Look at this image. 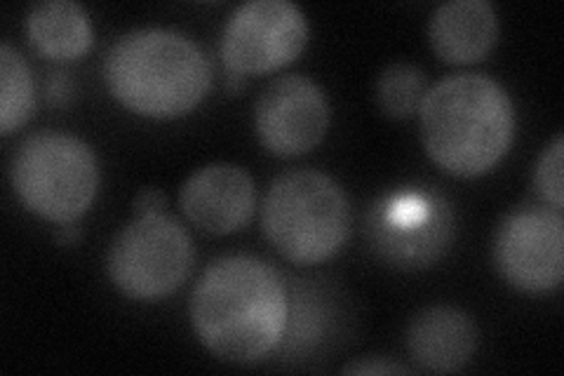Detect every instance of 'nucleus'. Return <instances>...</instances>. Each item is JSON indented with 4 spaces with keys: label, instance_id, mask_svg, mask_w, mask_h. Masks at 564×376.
Segmentation results:
<instances>
[{
    "label": "nucleus",
    "instance_id": "nucleus-1",
    "mask_svg": "<svg viewBox=\"0 0 564 376\" xmlns=\"http://www.w3.org/2000/svg\"><path fill=\"white\" fill-rule=\"evenodd\" d=\"M188 311L193 330L212 353L228 363H257L282 342L290 290L269 261L226 255L198 278Z\"/></svg>",
    "mask_w": 564,
    "mask_h": 376
},
{
    "label": "nucleus",
    "instance_id": "nucleus-2",
    "mask_svg": "<svg viewBox=\"0 0 564 376\" xmlns=\"http://www.w3.org/2000/svg\"><path fill=\"white\" fill-rule=\"evenodd\" d=\"M429 155L454 176L491 170L516 137V104L485 74H452L429 87L419 109Z\"/></svg>",
    "mask_w": 564,
    "mask_h": 376
},
{
    "label": "nucleus",
    "instance_id": "nucleus-3",
    "mask_svg": "<svg viewBox=\"0 0 564 376\" xmlns=\"http://www.w3.org/2000/svg\"><path fill=\"white\" fill-rule=\"evenodd\" d=\"M104 80L130 111L176 118L200 104L212 85V64L191 35L147 26L122 33L104 60Z\"/></svg>",
    "mask_w": 564,
    "mask_h": 376
},
{
    "label": "nucleus",
    "instance_id": "nucleus-4",
    "mask_svg": "<svg viewBox=\"0 0 564 376\" xmlns=\"http://www.w3.org/2000/svg\"><path fill=\"white\" fill-rule=\"evenodd\" d=\"M263 236L294 264H321L346 245L352 210L346 191L321 170H290L273 179L261 207Z\"/></svg>",
    "mask_w": 564,
    "mask_h": 376
},
{
    "label": "nucleus",
    "instance_id": "nucleus-5",
    "mask_svg": "<svg viewBox=\"0 0 564 376\" xmlns=\"http://www.w3.org/2000/svg\"><path fill=\"white\" fill-rule=\"evenodd\" d=\"M99 179L95 149L57 130L26 137L10 163V182L24 207L55 224L76 222L93 205Z\"/></svg>",
    "mask_w": 564,
    "mask_h": 376
},
{
    "label": "nucleus",
    "instance_id": "nucleus-6",
    "mask_svg": "<svg viewBox=\"0 0 564 376\" xmlns=\"http://www.w3.org/2000/svg\"><path fill=\"white\" fill-rule=\"evenodd\" d=\"M456 212L435 186H400L381 193L365 214V236L375 255L404 271L429 268L447 255Z\"/></svg>",
    "mask_w": 564,
    "mask_h": 376
},
{
    "label": "nucleus",
    "instance_id": "nucleus-7",
    "mask_svg": "<svg viewBox=\"0 0 564 376\" xmlns=\"http://www.w3.org/2000/svg\"><path fill=\"white\" fill-rule=\"evenodd\" d=\"M196 261L188 230L167 212L137 214L109 247L106 268L120 292L161 299L180 290Z\"/></svg>",
    "mask_w": 564,
    "mask_h": 376
},
{
    "label": "nucleus",
    "instance_id": "nucleus-8",
    "mask_svg": "<svg viewBox=\"0 0 564 376\" xmlns=\"http://www.w3.org/2000/svg\"><path fill=\"white\" fill-rule=\"evenodd\" d=\"M501 278L522 292H549L564 278L562 212L543 205H520L501 219L491 245Z\"/></svg>",
    "mask_w": 564,
    "mask_h": 376
},
{
    "label": "nucleus",
    "instance_id": "nucleus-9",
    "mask_svg": "<svg viewBox=\"0 0 564 376\" xmlns=\"http://www.w3.org/2000/svg\"><path fill=\"white\" fill-rule=\"evenodd\" d=\"M306 41V14L292 0H250L228 17L219 50L234 74H267L302 55Z\"/></svg>",
    "mask_w": 564,
    "mask_h": 376
},
{
    "label": "nucleus",
    "instance_id": "nucleus-10",
    "mask_svg": "<svg viewBox=\"0 0 564 376\" xmlns=\"http://www.w3.org/2000/svg\"><path fill=\"white\" fill-rule=\"evenodd\" d=\"M254 128L261 144L275 155L308 153L329 128L325 89L302 74L278 76L261 89Z\"/></svg>",
    "mask_w": 564,
    "mask_h": 376
},
{
    "label": "nucleus",
    "instance_id": "nucleus-11",
    "mask_svg": "<svg viewBox=\"0 0 564 376\" xmlns=\"http://www.w3.org/2000/svg\"><path fill=\"white\" fill-rule=\"evenodd\" d=\"M180 205L193 226L226 236L250 224L257 207L254 179L240 165H205L184 182Z\"/></svg>",
    "mask_w": 564,
    "mask_h": 376
},
{
    "label": "nucleus",
    "instance_id": "nucleus-12",
    "mask_svg": "<svg viewBox=\"0 0 564 376\" xmlns=\"http://www.w3.org/2000/svg\"><path fill=\"white\" fill-rule=\"evenodd\" d=\"M480 332L475 320L454 307H429L408 327V351L426 372L449 374L464 369L478 351Z\"/></svg>",
    "mask_w": 564,
    "mask_h": 376
},
{
    "label": "nucleus",
    "instance_id": "nucleus-13",
    "mask_svg": "<svg viewBox=\"0 0 564 376\" xmlns=\"http://www.w3.org/2000/svg\"><path fill=\"white\" fill-rule=\"evenodd\" d=\"M497 39L499 14L489 0H447L431 14L429 41L443 62H480Z\"/></svg>",
    "mask_w": 564,
    "mask_h": 376
},
{
    "label": "nucleus",
    "instance_id": "nucleus-14",
    "mask_svg": "<svg viewBox=\"0 0 564 376\" xmlns=\"http://www.w3.org/2000/svg\"><path fill=\"white\" fill-rule=\"evenodd\" d=\"M31 45L50 60H78L95 41L87 10L76 0H43L26 14Z\"/></svg>",
    "mask_w": 564,
    "mask_h": 376
},
{
    "label": "nucleus",
    "instance_id": "nucleus-15",
    "mask_svg": "<svg viewBox=\"0 0 564 376\" xmlns=\"http://www.w3.org/2000/svg\"><path fill=\"white\" fill-rule=\"evenodd\" d=\"M35 106V87L26 60L10 43L0 45V130L10 135Z\"/></svg>",
    "mask_w": 564,
    "mask_h": 376
},
{
    "label": "nucleus",
    "instance_id": "nucleus-16",
    "mask_svg": "<svg viewBox=\"0 0 564 376\" xmlns=\"http://www.w3.org/2000/svg\"><path fill=\"white\" fill-rule=\"evenodd\" d=\"M429 93V78L423 68L410 62H395L381 71L377 80V101L391 118H412Z\"/></svg>",
    "mask_w": 564,
    "mask_h": 376
},
{
    "label": "nucleus",
    "instance_id": "nucleus-17",
    "mask_svg": "<svg viewBox=\"0 0 564 376\" xmlns=\"http://www.w3.org/2000/svg\"><path fill=\"white\" fill-rule=\"evenodd\" d=\"M325 307L306 290L290 292V318L282 339H288L290 351H308L317 346L325 334Z\"/></svg>",
    "mask_w": 564,
    "mask_h": 376
},
{
    "label": "nucleus",
    "instance_id": "nucleus-18",
    "mask_svg": "<svg viewBox=\"0 0 564 376\" xmlns=\"http://www.w3.org/2000/svg\"><path fill=\"white\" fill-rule=\"evenodd\" d=\"M562 168H564V137L562 132H557L555 139L551 141V147L543 149L539 163L534 168V189L545 205H551L553 210H560V212L564 207Z\"/></svg>",
    "mask_w": 564,
    "mask_h": 376
},
{
    "label": "nucleus",
    "instance_id": "nucleus-19",
    "mask_svg": "<svg viewBox=\"0 0 564 376\" xmlns=\"http://www.w3.org/2000/svg\"><path fill=\"white\" fill-rule=\"evenodd\" d=\"M412 369L400 363H391L386 357H365L344 367V374H410Z\"/></svg>",
    "mask_w": 564,
    "mask_h": 376
},
{
    "label": "nucleus",
    "instance_id": "nucleus-20",
    "mask_svg": "<svg viewBox=\"0 0 564 376\" xmlns=\"http://www.w3.org/2000/svg\"><path fill=\"white\" fill-rule=\"evenodd\" d=\"M45 95L52 104H66L70 97H74V83H70L68 74L64 71H57V74H50Z\"/></svg>",
    "mask_w": 564,
    "mask_h": 376
},
{
    "label": "nucleus",
    "instance_id": "nucleus-21",
    "mask_svg": "<svg viewBox=\"0 0 564 376\" xmlns=\"http://www.w3.org/2000/svg\"><path fill=\"white\" fill-rule=\"evenodd\" d=\"M165 193L161 189H141L134 198V212L137 214H153V212H165Z\"/></svg>",
    "mask_w": 564,
    "mask_h": 376
},
{
    "label": "nucleus",
    "instance_id": "nucleus-22",
    "mask_svg": "<svg viewBox=\"0 0 564 376\" xmlns=\"http://www.w3.org/2000/svg\"><path fill=\"white\" fill-rule=\"evenodd\" d=\"M78 238H80V228L74 226V222L62 224V228H59V233H57V243H62V245H74V243H78Z\"/></svg>",
    "mask_w": 564,
    "mask_h": 376
}]
</instances>
